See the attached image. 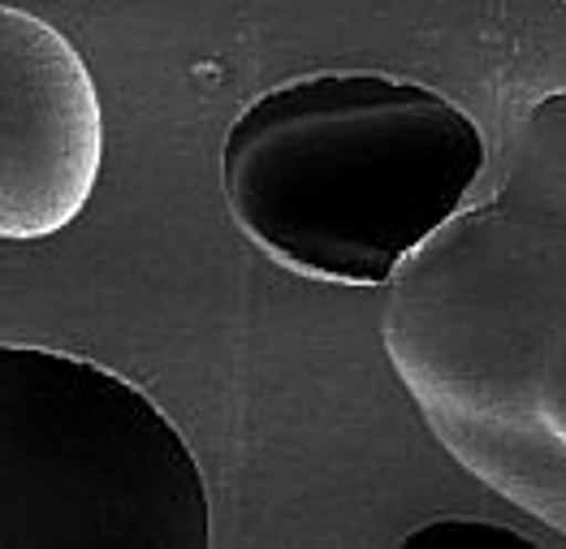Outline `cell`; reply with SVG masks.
<instances>
[{
    "label": "cell",
    "mask_w": 566,
    "mask_h": 549,
    "mask_svg": "<svg viewBox=\"0 0 566 549\" xmlns=\"http://www.w3.org/2000/svg\"><path fill=\"white\" fill-rule=\"evenodd\" d=\"M489 147L463 104L377 70L303 74L255 95L221 147L238 229L290 273L389 286L468 208Z\"/></svg>",
    "instance_id": "1"
},
{
    "label": "cell",
    "mask_w": 566,
    "mask_h": 549,
    "mask_svg": "<svg viewBox=\"0 0 566 549\" xmlns=\"http://www.w3.org/2000/svg\"><path fill=\"white\" fill-rule=\"evenodd\" d=\"M566 324V87L527 104L497 195L454 213L389 277L385 355L459 455L549 428L541 367Z\"/></svg>",
    "instance_id": "2"
},
{
    "label": "cell",
    "mask_w": 566,
    "mask_h": 549,
    "mask_svg": "<svg viewBox=\"0 0 566 549\" xmlns=\"http://www.w3.org/2000/svg\"><path fill=\"white\" fill-rule=\"evenodd\" d=\"M104 160V117L83 52L0 4V238L35 242L83 217Z\"/></svg>",
    "instance_id": "4"
},
{
    "label": "cell",
    "mask_w": 566,
    "mask_h": 549,
    "mask_svg": "<svg viewBox=\"0 0 566 549\" xmlns=\"http://www.w3.org/2000/svg\"><path fill=\"white\" fill-rule=\"evenodd\" d=\"M407 549H493V546H527L536 549V541L497 519H480V515H441L428 519L416 532L402 537Z\"/></svg>",
    "instance_id": "5"
},
{
    "label": "cell",
    "mask_w": 566,
    "mask_h": 549,
    "mask_svg": "<svg viewBox=\"0 0 566 549\" xmlns=\"http://www.w3.org/2000/svg\"><path fill=\"white\" fill-rule=\"evenodd\" d=\"M536 407L545 415V424L566 442V324L554 338L545 367H541V390H536Z\"/></svg>",
    "instance_id": "6"
},
{
    "label": "cell",
    "mask_w": 566,
    "mask_h": 549,
    "mask_svg": "<svg viewBox=\"0 0 566 549\" xmlns=\"http://www.w3.org/2000/svg\"><path fill=\"white\" fill-rule=\"evenodd\" d=\"M182 428L87 355L0 342V549H208Z\"/></svg>",
    "instance_id": "3"
}]
</instances>
